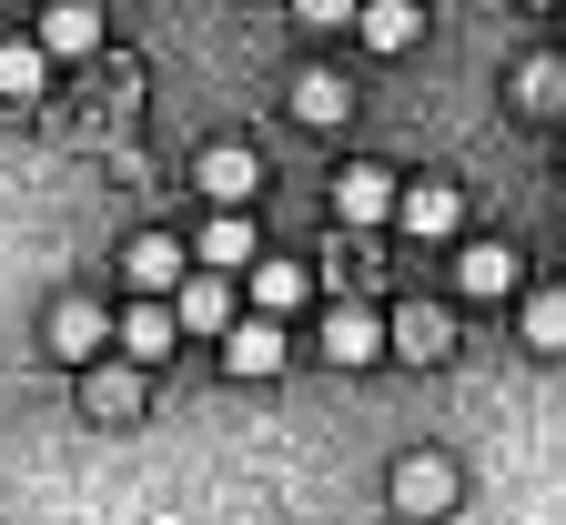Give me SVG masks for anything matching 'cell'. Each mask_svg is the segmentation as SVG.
Returning a JSON list of instances; mask_svg holds the SVG:
<instances>
[{"instance_id": "6", "label": "cell", "mask_w": 566, "mask_h": 525, "mask_svg": "<svg viewBox=\"0 0 566 525\" xmlns=\"http://www.w3.org/2000/svg\"><path fill=\"white\" fill-rule=\"evenodd\" d=\"M395 515H415V525L455 515V465H446V455H405V465H395Z\"/></svg>"}, {"instance_id": "7", "label": "cell", "mask_w": 566, "mask_h": 525, "mask_svg": "<svg viewBox=\"0 0 566 525\" xmlns=\"http://www.w3.org/2000/svg\"><path fill=\"white\" fill-rule=\"evenodd\" d=\"M283 354H294V344H283L273 314H243V324L223 334V374H233V385H263V374H283Z\"/></svg>"}, {"instance_id": "10", "label": "cell", "mask_w": 566, "mask_h": 525, "mask_svg": "<svg viewBox=\"0 0 566 525\" xmlns=\"http://www.w3.org/2000/svg\"><path fill=\"white\" fill-rule=\"evenodd\" d=\"M163 354H182V314L153 304V293H132V314H122V364H163Z\"/></svg>"}, {"instance_id": "16", "label": "cell", "mask_w": 566, "mask_h": 525, "mask_svg": "<svg viewBox=\"0 0 566 525\" xmlns=\"http://www.w3.org/2000/svg\"><path fill=\"white\" fill-rule=\"evenodd\" d=\"M506 283H516V253L506 243H465L455 253V293H465V304H495Z\"/></svg>"}, {"instance_id": "8", "label": "cell", "mask_w": 566, "mask_h": 525, "mask_svg": "<svg viewBox=\"0 0 566 525\" xmlns=\"http://www.w3.org/2000/svg\"><path fill=\"white\" fill-rule=\"evenodd\" d=\"M395 222H405L415 243H455V233H465V192H455V182H405Z\"/></svg>"}, {"instance_id": "14", "label": "cell", "mask_w": 566, "mask_h": 525, "mask_svg": "<svg viewBox=\"0 0 566 525\" xmlns=\"http://www.w3.org/2000/svg\"><path fill=\"white\" fill-rule=\"evenodd\" d=\"M192 263H212V273H253L263 243H253V222H243V212H212V222H202V243H192Z\"/></svg>"}, {"instance_id": "9", "label": "cell", "mask_w": 566, "mask_h": 525, "mask_svg": "<svg viewBox=\"0 0 566 525\" xmlns=\"http://www.w3.org/2000/svg\"><path fill=\"white\" fill-rule=\"evenodd\" d=\"M31 41H41L51 61H92V51H102V0H51Z\"/></svg>"}, {"instance_id": "4", "label": "cell", "mask_w": 566, "mask_h": 525, "mask_svg": "<svg viewBox=\"0 0 566 525\" xmlns=\"http://www.w3.org/2000/svg\"><path fill=\"white\" fill-rule=\"evenodd\" d=\"M192 182H202V202H212V212H243V202L263 192V162L243 153V141H212V153L192 162Z\"/></svg>"}, {"instance_id": "3", "label": "cell", "mask_w": 566, "mask_h": 525, "mask_svg": "<svg viewBox=\"0 0 566 525\" xmlns=\"http://www.w3.org/2000/svg\"><path fill=\"white\" fill-rule=\"evenodd\" d=\"M395 202H405V182L385 162H344L334 172V222H354V233H365V222H395Z\"/></svg>"}, {"instance_id": "21", "label": "cell", "mask_w": 566, "mask_h": 525, "mask_svg": "<svg viewBox=\"0 0 566 525\" xmlns=\"http://www.w3.org/2000/svg\"><path fill=\"white\" fill-rule=\"evenodd\" d=\"M516 92H526V112H556V102H566V61H526Z\"/></svg>"}, {"instance_id": "2", "label": "cell", "mask_w": 566, "mask_h": 525, "mask_svg": "<svg viewBox=\"0 0 566 525\" xmlns=\"http://www.w3.org/2000/svg\"><path fill=\"white\" fill-rule=\"evenodd\" d=\"M102 344H122V324L92 304V293H61L51 304V354L61 364H102Z\"/></svg>"}, {"instance_id": "12", "label": "cell", "mask_w": 566, "mask_h": 525, "mask_svg": "<svg viewBox=\"0 0 566 525\" xmlns=\"http://www.w3.org/2000/svg\"><path fill=\"white\" fill-rule=\"evenodd\" d=\"M385 334H395L405 364H446V354H455V314H446V304H405Z\"/></svg>"}, {"instance_id": "15", "label": "cell", "mask_w": 566, "mask_h": 525, "mask_svg": "<svg viewBox=\"0 0 566 525\" xmlns=\"http://www.w3.org/2000/svg\"><path fill=\"white\" fill-rule=\"evenodd\" d=\"M243 283H253V314H273V324L314 304V273H304V263H273V253H263V263H253Z\"/></svg>"}, {"instance_id": "1", "label": "cell", "mask_w": 566, "mask_h": 525, "mask_svg": "<svg viewBox=\"0 0 566 525\" xmlns=\"http://www.w3.org/2000/svg\"><path fill=\"white\" fill-rule=\"evenodd\" d=\"M122 283L153 293V304H172V293L192 283V253H182L172 233H132V243H122Z\"/></svg>"}, {"instance_id": "11", "label": "cell", "mask_w": 566, "mask_h": 525, "mask_svg": "<svg viewBox=\"0 0 566 525\" xmlns=\"http://www.w3.org/2000/svg\"><path fill=\"white\" fill-rule=\"evenodd\" d=\"M82 414L92 424H132L142 414V364H82Z\"/></svg>"}, {"instance_id": "20", "label": "cell", "mask_w": 566, "mask_h": 525, "mask_svg": "<svg viewBox=\"0 0 566 525\" xmlns=\"http://www.w3.org/2000/svg\"><path fill=\"white\" fill-rule=\"evenodd\" d=\"M526 344L536 354H566V293H526Z\"/></svg>"}, {"instance_id": "17", "label": "cell", "mask_w": 566, "mask_h": 525, "mask_svg": "<svg viewBox=\"0 0 566 525\" xmlns=\"http://www.w3.org/2000/svg\"><path fill=\"white\" fill-rule=\"evenodd\" d=\"M354 31H365V51H415L424 41V11H415V0H365Z\"/></svg>"}, {"instance_id": "18", "label": "cell", "mask_w": 566, "mask_h": 525, "mask_svg": "<svg viewBox=\"0 0 566 525\" xmlns=\"http://www.w3.org/2000/svg\"><path fill=\"white\" fill-rule=\"evenodd\" d=\"M51 92V51L41 41H0V102H41Z\"/></svg>"}, {"instance_id": "13", "label": "cell", "mask_w": 566, "mask_h": 525, "mask_svg": "<svg viewBox=\"0 0 566 525\" xmlns=\"http://www.w3.org/2000/svg\"><path fill=\"white\" fill-rule=\"evenodd\" d=\"M172 314H182V334H212V344L243 324V314H233V293H223V273H192V283L172 293Z\"/></svg>"}, {"instance_id": "5", "label": "cell", "mask_w": 566, "mask_h": 525, "mask_svg": "<svg viewBox=\"0 0 566 525\" xmlns=\"http://www.w3.org/2000/svg\"><path fill=\"white\" fill-rule=\"evenodd\" d=\"M324 354H334L344 374H365V364L395 354V334H385V314H365V304H334V314H324Z\"/></svg>"}, {"instance_id": "19", "label": "cell", "mask_w": 566, "mask_h": 525, "mask_svg": "<svg viewBox=\"0 0 566 525\" xmlns=\"http://www.w3.org/2000/svg\"><path fill=\"white\" fill-rule=\"evenodd\" d=\"M354 112V92L334 82V71H294V122H314V132H334Z\"/></svg>"}, {"instance_id": "22", "label": "cell", "mask_w": 566, "mask_h": 525, "mask_svg": "<svg viewBox=\"0 0 566 525\" xmlns=\"http://www.w3.org/2000/svg\"><path fill=\"white\" fill-rule=\"evenodd\" d=\"M294 21L304 31H344V21H365V0H294Z\"/></svg>"}]
</instances>
